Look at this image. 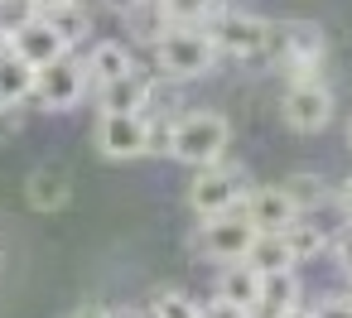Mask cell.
<instances>
[{
    "instance_id": "obj_1",
    "label": "cell",
    "mask_w": 352,
    "mask_h": 318,
    "mask_svg": "<svg viewBox=\"0 0 352 318\" xmlns=\"http://www.w3.org/2000/svg\"><path fill=\"white\" fill-rule=\"evenodd\" d=\"M227 140H232V126L222 111H184L179 121H169V140H164V155H174L179 164H193V169H208V164H222L227 155Z\"/></svg>"
},
{
    "instance_id": "obj_2",
    "label": "cell",
    "mask_w": 352,
    "mask_h": 318,
    "mask_svg": "<svg viewBox=\"0 0 352 318\" xmlns=\"http://www.w3.org/2000/svg\"><path fill=\"white\" fill-rule=\"evenodd\" d=\"M261 54H265L275 68H285L289 87H294V82H318V68H323V34H318L314 25H270Z\"/></svg>"
},
{
    "instance_id": "obj_3",
    "label": "cell",
    "mask_w": 352,
    "mask_h": 318,
    "mask_svg": "<svg viewBox=\"0 0 352 318\" xmlns=\"http://www.w3.org/2000/svg\"><path fill=\"white\" fill-rule=\"evenodd\" d=\"M155 63H160V73H164V78L188 82V78L212 73L217 49H212V39H208L203 30H164V39L155 44Z\"/></svg>"
},
{
    "instance_id": "obj_4",
    "label": "cell",
    "mask_w": 352,
    "mask_h": 318,
    "mask_svg": "<svg viewBox=\"0 0 352 318\" xmlns=\"http://www.w3.org/2000/svg\"><path fill=\"white\" fill-rule=\"evenodd\" d=\"M246 198V174L236 164H208L193 174L188 183V207L208 222V217H222V212H236Z\"/></svg>"
},
{
    "instance_id": "obj_5",
    "label": "cell",
    "mask_w": 352,
    "mask_h": 318,
    "mask_svg": "<svg viewBox=\"0 0 352 318\" xmlns=\"http://www.w3.org/2000/svg\"><path fill=\"white\" fill-rule=\"evenodd\" d=\"M265 30H270V20H261L251 10H227V5L203 25V34L212 39V49L227 54V58H261Z\"/></svg>"
},
{
    "instance_id": "obj_6",
    "label": "cell",
    "mask_w": 352,
    "mask_h": 318,
    "mask_svg": "<svg viewBox=\"0 0 352 318\" xmlns=\"http://www.w3.org/2000/svg\"><path fill=\"white\" fill-rule=\"evenodd\" d=\"M82 92H87V73H82V63L73 54H63L58 63L34 73V102L44 111H73L82 102Z\"/></svg>"
},
{
    "instance_id": "obj_7",
    "label": "cell",
    "mask_w": 352,
    "mask_h": 318,
    "mask_svg": "<svg viewBox=\"0 0 352 318\" xmlns=\"http://www.w3.org/2000/svg\"><path fill=\"white\" fill-rule=\"evenodd\" d=\"M280 116H285L289 130L314 135V130H323V126L333 121V92H328L323 82H294V87H285Z\"/></svg>"
},
{
    "instance_id": "obj_8",
    "label": "cell",
    "mask_w": 352,
    "mask_h": 318,
    "mask_svg": "<svg viewBox=\"0 0 352 318\" xmlns=\"http://www.w3.org/2000/svg\"><path fill=\"white\" fill-rule=\"evenodd\" d=\"M256 236H261V231L241 217V207H236V212H222V217H208V222H203V231H198L203 251H208L212 260H222V265L246 260V251H251V241H256Z\"/></svg>"
},
{
    "instance_id": "obj_9",
    "label": "cell",
    "mask_w": 352,
    "mask_h": 318,
    "mask_svg": "<svg viewBox=\"0 0 352 318\" xmlns=\"http://www.w3.org/2000/svg\"><path fill=\"white\" fill-rule=\"evenodd\" d=\"M97 150L107 159L150 155V116H97Z\"/></svg>"
},
{
    "instance_id": "obj_10",
    "label": "cell",
    "mask_w": 352,
    "mask_h": 318,
    "mask_svg": "<svg viewBox=\"0 0 352 318\" xmlns=\"http://www.w3.org/2000/svg\"><path fill=\"white\" fill-rule=\"evenodd\" d=\"M241 217H246L256 231H285L299 212H294V203L285 198L280 183H265V188H246V198H241Z\"/></svg>"
},
{
    "instance_id": "obj_11",
    "label": "cell",
    "mask_w": 352,
    "mask_h": 318,
    "mask_svg": "<svg viewBox=\"0 0 352 318\" xmlns=\"http://www.w3.org/2000/svg\"><path fill=\"white\" fill-rule=\"evenodd\" d=\"M150 97H155V78L135 68V73L116 78L111 87H102L97 92V106H102V116H145Z\"/></svg>"
},
{
    "instance_id": "obj_12",
    "label": "cell",
    "mask_w": 352,
    "mask_h": 318,
    "mask_svg": "<svg viewBox=\"0 0 352 318\" xmlns=\"http://www.w3.org/2000/svg\"><path fill=\"white\" fill-rule=\"evenodd\" d=\"M82 73H87V82L102 92V87H111L116 78L135 73V58H131V49H126L121 39H102V44H92V49H87Z\"/></svg>"
},
{
    "instance_id": "obj_13",
    "label": "cell",
    "mask_w": 352,
    "mask_h": 318,
    "mask_svg": "<svg viewBox=\"0 0 352 318\" xmlns=\"http://www.w3.org/2000/svg\"><path fill=\"white\" fill-rule=\"evenodd\" d=\"M299 275L294 270H280V275H261V294L256 304L246 308L251 318H285L289 308H299Z\"/></svg>"
},
{
    "instance_id": "obj_14",
    "label": "cell",
    "mask_w": 352,
    "mask_h": 318,
    "mask_svg": "<svg viewBox=\"0 0 352 318\" xmlns=\"http://www.w3.org/2000/svg\"><path fill=\"white\" fill-rule=\"evenodd\" d=\"M10 54H15L20 63H30V68L39 73V68L58 63V58H63L68 49H63V39H58V34H54V30H49L44 20H34L30 30H20V34L10 39Z\"/></svg>"
},
{
    "instance_id": "obj_15",
    "label": "cell",
    "mask_w": 352,
    "mask_h": 318,
    "mask_svg": "<svg viewBox=\"0 0 352 318\" xmlns=\"http://www.w3.org/2000/svg\"><path fill=\"white\" fill-rule=\"evenodd\" d=\"M68 193H73V179H68L63 164H39L25 183V198H30L34 212H58L68 203Z\"/></svg>"
},
{
    "instance_id": "obj_16",
    "label": "cell",
    "mask_w": 352,
    "mask_h": 318,
    "mask_svg": "<svg viewBox=\"0 0 352 318\" xmlns=\"http://www.w3.org/2000/svg\"><path fill=\"white\" fill-rule=\"evenodd\" d=\"M34 97V68L20 63L10 49L0 54V106H20Z\"/></svg>"
},
{
    "instance_id": "obj_17",
    "label": "cell",
    "mask_w": 352,
    "mask_h": 318,
    "mask_svg": "<svg viewBox=\"0 0 352 318\" xmlns=\"http://www.w3.org/2000/svg\"><path fill=\"white\" fill-rule=\"evenodd\" d=\"M280 241H285V251H289V260L299 265V260H314V255H323L328 251V231L323 227H314L309 217H294L285 231H280Z\"/></svg>"
},
{
    "instance_id": "obj_18",
    "label": "cell",
    "mask_w": 352,
    "mask_h": 318,
    "mask_svg": "<svg viewBox=\"0 0 352 318\" xmlns=\"http://www.w3.org/2000/svg\"><path fill=\"white\" fill-rule=\"evenodd\" d=\"M39 20L63 39V49H73L78 39H87V34H92V15H87L82 0H78V5H58V10H39Z\"/></svg>"
},
{
    "instance_id": "obj_19",
    "label": "cell",
    "mask_w": 352,
    "mask_h": 318,
    "mask_svg": "<svg viewBox=\"0 0 352 318\" xmlns=\"http://www.w3.org/2000/svg\"><path fill=\"white\" fill-rule=\"evenodd\" d=\"M241 265H251L256 275H280V270H294V260H289V251H285L280 231H261V236L251 241V251H246V260H241Z\"/></svg>"
},
{
    "instance_id": "obj_20",
    "label": "cell",
    "mask_w": 352,
    "mask_h": 318,
    "mask_svg": "<svg viewBox=\"0 0 352 318\" xmlns=\"http://www.w3.org/2000/svg\"><path fill=\"white\" fill-rule=\"evenodd\" d=\"M256 294H261V275H256L251 265H241V260H236V265H222V275H217V299L251 308Z\"/></svg>"
},
{
    "instance_id": "obj_21",
    "label": "cell",
    "mask_w": 352,
    "mask_h": 318,
    "mask_svg": "<svg viewBox=\"0 0 352 318\" xmlns=\"http://www.w3.org/2000/svg\"><path fill=\"white\" fill-rule=\"evenodd\" d=\"M121 15H126V30H131L135 39H145V44H160L164 30H169L160 0H131V5H121Z\"/></svg>"
},
{
    "instance_id": "obj_22",
    "label": "cell",
    "mask_w": 352,
    "mask_h": 318,
    "mask_svg": "<svg viewBox=\"0 0 352 318\" xmlns=\"http://www.w3.org/2000/svg\"><path fill=\"white\" fill-rule=\"evenodd\" d=\"M160 10L169 30H203L222 10V0H160Z\"/></svg>"
},
{
    "instance_id": "obj_23",
    "label": "cell",
    "mask_w": 352,
    "mask_h": 318,
    "mask_svg": "<svg viewBox=\"0 0 352 318\" xmlns=\"http://www.w3.org/2000/svg\"><path fill=\"white\" fill-rule=\"evenodd\" d=\"M280 188H285V198L294 203V212H299V217H304L309 207H318V203H323V179H318V174H309V169L289 174Z\"/></svg>"
},
{
    "instance_id": "obj_24",
    "label": "cell",
    "mask_w": 352,
    "mask_h": 318,
    "mask_svg": "<svg viewBox=\"0 0 352 318\" xmlns=\"http://www.w3.org/2000/svg\"><path fill=\"white\" fill-rule=\"evenodd\" d=\"M145 318H198V299H188L179 289H160V294H150Z\"/></svg>"
},
{
    "instance_id": "obj_25",
    "label": "cell",
    "mask_w": 352,
    "mask_h": 318,
    "mask_svg": "<svg viewBox=\"0 0 352 318\" xmlns=\"http://www.w3.org/2000/svg\"><path fill=\"white\" fill-rule=\"evenodd\" d=\"M39 20V5L34 0H0V34L6 39H15L20 30H30Z\"/></svg>"
},
{
    "instance_id": "obj_26",
    "label": "cell",
    "mask_w": 352,
    "mask_h": 318,
    "mask_svg": "<svg viewBox=\"0 0 352 318\" xmlns=\"http://www.w3.org/2000/svg\"><path fill=\"white\" fill-rule=\"evenodd\" d=\"M328 251H333V260H338V270H342V275L352 280V222H347V227H342V231H338V236L328 241Z\"/></svg>"
},
{
    "instance_id": "obj_27",
    "label": "cell",
    "mask_w": 352,
    "mask_h": 318,
    "mask_svg": "<svg viewBox=\"0 0 352 318\" xmlns=\"http://www.w3.org/2000/svg\"><path fill=\"white\" fill-rule=\"evenodd\" d=\"M198 318H251V313H246L241 304H227V299L212 294L208 304H198Z\"/></svg>"
},
{
    "instance_id": "obj_28",
    "label": "cell",
    "mask_w": 352,
    "mask_h": 318,
    "mask_svg": "<svg viewBox=\"0 0 352 318\" xmlns=\"http://www.w3.org/2000/svg\"><path fill=\"white\" fill-rule=\"evenodd\" d=\"M314 318H352V294H328L314 308Z\"/></svg>"
},
{
    "instance_id": "obj_29",
    "label": "cell",
    "mask_w": 352,
    "mask_h": 318,
    "mask_svg": "<svg viewBox=\"0 0 352 318\" xmlns=\"http://www.w3.org/2000/svg\"><path fill=\"white\" fill-rule=\"evenodd\" d=\"M20 130V106H0V140Z\"/></svg>"
},
{
    "instance_id": "obj_30",
    "label": "cell",
    "mask_w": 352,
    "mask_h": 318,
    "mask_svg": "<svg viewBox=\"0 0 352 318\" xmlns=\"http://www.w3.org/2000/svg\"><path fill=\"white\" fill-rule=\"evenodd\" d=\"M68 318H107V308H102V304H82V308H73Z\"/></svg>"
},
{
    "instance_id": "obj_31",
    "label": "cell",
    "mask_w": 352,
    "mask_h": 318,
    "mask_svg": "<svg viewBox=\"0 0 352 318\" xmlns=\"http://www.w3.org/2000/svg\"><path fill=\"white\" fill-rule=\"evenodd\" d=\"M338 207H342V212H347V222H352V179L338 188Z\"/></svg>"
},
{
    "instance_id": "obj_32",
    "label": "cell",
    "mask_w": 352,
    "mask_h": 318,
    "mask_svg": "<svg viewBox=\"0 0 352 318\" xmlns=\"http://www.w3.org/2000/svg\"><path fill=\"white\" fill-rule=\"evenodd\" d=\"M107 318H145L140 308H107Z\"/></svg>"
},
{
    "instance_id": "obj_33",
    "label": "cell",
    "mask_w": 352,
    "mask_h": 318,
    "mask_svg": "<svg viewBox=\"0 0 352 318\" xmlns=\"http://www.w3.org/2000/svg\"><path fill=\"white\" fill-rule=\"evenodd\" d=\"M39 10H58V5H78V0H34Z\"/></svg>"
},
{
    "instance_id": "obj_34",
    "label": "cell",
    "mask_w": 352,
    "mask_h": 318,
    "mask_svg": "<svg viewBox=\"0 0 352 318\" xmlns=\"http://www.w3.org/2000/svg\"><path fill=\"white\" fill-rule=\"evenodd\" d=\"M285 318H314V308H309V304H299V308H289Z\"/></svg>"
},
{
    "instance_id": "obj_35",
    "label": "cell",
    "mask_w": 352,
    "mask_h": 318,
    "mask_svg": "<svg viewBox=\"0 0 352 318\" xmlns=\"http://www.w3.org/2000/svg\"><path fill=\"white\" fill-rule=\"evenodd\" d=\"M6 49H10V39H6V34H0V54H6Z\"/></svg>"
},
{
    "instance_id": "obj_36",
    "label": "cell",
    "mask_w": 352,
    "mask_h": 318,
    "mask_svg": "<svg viewBox=\"0 0 352 318\" xmlns=\"http://www.w3.org/2000/svg\"><path fill=\"white\" fill-rule=\"evenodd\" d=\"M347 140H352V130H347Z\"/></svg>"
}]
</instances>
